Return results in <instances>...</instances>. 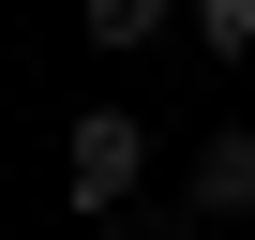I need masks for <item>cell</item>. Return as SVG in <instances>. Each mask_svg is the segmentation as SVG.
<instances>
[{
	"label": "cell",
	"instance_id": "6da1fadb",
	"mask_svg": "<svg viewBox=\"0 0 255 240\" xmlns=\"http://www.w3.org/2000/svg\"><path fill=\"white\" fill-rule=\"evenodd\" d=\"M135 180H150V120H135V105H75V120H60V195H75L90 225H120Z\"/></svg>",
	"mask_w": 255,
	"mask_h": 240
},
{
	"label": "cell",
	"instance_id": "7a4b0ae2",
	"mask_svg": "<svg viewBox=\"0 0 255 240\" xmlns=\"http://www.w3.org/2000/svg\"><path fill=\"white\" fill-rule=\"evenodd\" d=\"M195 225H240L255 210V120H210V135H195V195H180Z\"/></svg>",
	"mask_w": 255,
	"mask_h": 240
},
{
	"label": "cell",
	"instance_id": "3957f363",
	"mask_svg": "<svg viewBox=\"0 0 255 240\" xmlns=\"http://www.w3.org/2000/svg\"><path fill=\"white\" fill-rule=\"evenodd\" d=\"M75 15H90V45H105V60H135V45H165L180 0H75Z\"/></svg>",
	"mask_w": 255,
	"mask_h": 240
},
{
	"label": "cell",
	"instance_id": "277c9868",
	"mask_svg": "<svg viewBox=\"0 0 255 240\" xmlns=\"http://www.w3.org/2000/svg\"><path fill=\"white\" fill-rule=\"evenodd\" d=\"M180 15H195V45H210V60H255V0H180Z\"/></svg>",
	"mask_w": 255,
	"mask_h": 240
},
{
	"label": "cell",
	"instance_id": "5b68a950",
	"mask_svg": "<svg viewBox=\"0 0 255 240\" xmlns=\"http://www.w3.org/2000/svg\"><path fill=\"white\" fill-rule=\"evenodd\" d=\"M105 240H195V210H120Z\"/></svg>",
	"mask_w": 255,
	"mask_h": 240
}]
</instances>
